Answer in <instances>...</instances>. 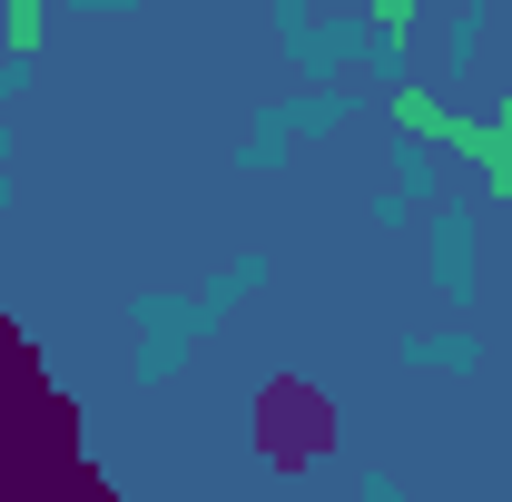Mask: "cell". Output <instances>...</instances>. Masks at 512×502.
Segmentation results:
<instances>
[{"label":"cell","instance_id":"cell-1","mask_svg":"<svg viewBox=\"0 0 512 502\" xmlns=\"http://www.w3.org/2000/svg\"><path fill=\"white\" fill-rule=\"evenodd\" d=\"M50 10H60V0H0V20H10L0 40H10V60H40V40H50Z\"/></svg>","mask_w":512,"mask_h":502},{"label":"cell","instance_id":"cell-2","mask_svg":"<svg viewBox=\"0 0 512 502\" xmlns=\"http://www.w3.org/2000/svg\"><path fill=\"white\" fill-rule=\"evenodd\" d=\"M365 20H375L394 50H414V0H365Z\"/></svg>","mask_w":512,"mask_h":502},{"label":"cell","instance_id":"cell-3","mask_svg":"<svg viewBox=\"0 0 512 502\" xmlns=\"http://www.w3.org/2000/svg\"><path fill=\"white\" fill-rule=\"evenodd\" d=\"M473 168H483V188H493V197H503V207H512V138H503V148H493V158H473Z\"/></svg>","mask_w":512,"mask_h":502}]
</instances>
